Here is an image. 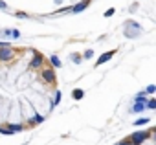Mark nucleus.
<instances>
[{"label": "nucleus", "instance_id": "nucleus-1", "mask_svg": "<svg viewBox=\"0 0 156 145\" xmlns=\"http://www.w3.org/2000/svg\"><path fill=\"white\" fill-rule=\"evenodd\" d=\"M152 132H154V129H149V132H134L129 140H130V143H132V145H141V143H143V140H145L147 136H152Z\"/></svg>", "mask_w": 156, "mask_h": 145}, {"label": "nucleus", "instance_id": "nucleus-2", "mask_svg": "<svg viewBox=\"0 0 156 145\" xmlns=\"http://www.w3.org/2000/svg\"><path fill=\"white\" fill-rule=\"evenodd\" d=\"M42 79L46 81V83H51V85H55V72L51 70V68H44L42 72Z\"/></svg>", "mask_w": 156, "mask_h": 145}, {"label": "nucleus", "instance_id": "nucleus-3", "mask_svg": "<svg viewBox=\"0 0 156 145\" xmlns=\"http://www.w3.org/2000/svg\"><path fill=\"white\" fill-rule=\"evenodd\" d=\"M24 130L22 125H9V127H0V132L2 134H15V132H20Z\"/></svg>", "mask_w": 156, "mask_h": 145}, {"label": "nucleus", "instance_id": "nucleus-4", "mask_svg": "<svg viewBox=\"0 0 156 145\" xmlns=\"http://www.w3.org/2000/svg\"><path fill=\"white\" fill-rule=\"evenodd\" d=\"M13 53H15V50H13L11 46H8V48H0V61H9V59L13 57Z\"/></svg>", "mask_w": 156, "mask_h": 145}, {"label": "nucleus", "instance_id": "nucleus-5", "mask_svg": "<svg viewBox=\"0 0 156 145\" xmlns=\"http://www.w3.org/2000/svg\"><path fill=\"white\" fill-rule=\"evenodd\" d=\"M116 55V50H112V51H107V53H103L99 59H98V62H96V66H99V64H103V62H107V61H110L112 57Z\"/></svg>", "mask_w": 156, "mask_h": 145}, {"label": "nucleus", "instance_id": "nucleus-6", "mask_svg": "<svg viewBox=\"0 0 156 145\" xmlns=\"http://www.w3.org/2000/svg\"><path fill=\"white\" fill-rule=\"evenodd\" d=\"M42 62H44V59H42V55L35 51V59L31 61V64H30V68H31V70H35V68H39V66H41Z\"/></svg>", "mask_w": 156, "mask_h": 145}, {"label": "nucleus", "instance_id": "nucleus-7", "mask_svg": "<svg viewBox=\"0 0 156 145\" xmlns=\"http://www.w3.org/2000/svg\"><path fill=\"white\" fill-rule=\"evenodd\" d=\"M88 4H90V0H83V2H79L77 6H73V8H72L70 11H73V13H79V11H83V9H85V8L88 6Z\"/></svg>", "mask_w": 156, "mask_h": 145}, {"label": "nucleus", "instance_id": "nucleus-8", "mask_svg": "<svg viewBox=\"0 0 156 145\" xmlns=\"http://www.w3.org/2000/svg\"><path fill=\"white\" fill-rule=\"evenodd\" d=\"M143 101H145V97H138V103L134 105L132 110H134V112H141V110L145 108V103H143Z\"/></svg>", "mask_w": 156, "mask_h": 145}, {"label": "nucleus", "instance_id": "nucleus-9", "mask_svg": "<svg viewBox=\"0 0 156 145\" xmlns=\"http://www.w3.org/2000/svg\"><path fill=\"white\" fill-rule=\"evenodd\" d=\"M83 96H85V92H83V90H79V88L73 90V94H72V97H73V99H81Z\"/></svg>", "mask_w": 156, "mask_h": 145}, {"label": "nucleus", "instance_id": "nucleus-10", "mask_svg": "<svg viewBox=\"0 0 156 145\" xmlns=\"http://www.w3.org/2000/svg\"><path fill=\"white\" fill-rule=\"evenodd\" d=\"M50 61H51V64H53L55 68H61V61H59L55 55H51V59H50Z\"/></svg>", "mask_w": 156, "mask_h": 145}, {"label": "nucleus", "instance_id": "nucleus-11", "mask_svg": "<svg viewBox=\"0 0 156 145\" xmlns=\"http://www.w3.org/2000/svg\"><path fill=\"white\" fill-rule=\"evenodd\" d=\"M147 101H149V103H147L145 107H149V108H156V101H154V99H147Z\"/></svg>", "mask_w": 156, "mask_h": 145}, {"label": "nucleus", "instance_id": "nucleus-12", "mask_svg": "<svg viewBox=\"0 0 156 145\" xmlns=\"http://www.w3.org/2000/svg\"><path fill=\"white\" fill-rule=\"evenodd\" d=\"M147 121H149L147 118H143V119H136V121H134V125H143V123H147Z\"/></svg>", "mask_w": 156, "mask_h": 145}, {"label": "nucleus", "instance_id": "nucleus-13", "mask_svg": "<svg viewBox=\"0 0 156 145\" xmlns=\"http://www.w3.org/2000/svg\"><path fill=\"white\" fill-rule=\"evenodd\" d=\"M92 55H94V51H92V50H87V51H85V59H90Z\"/></svg>", "mask_w": 156, "mask_h": 145}, {"label": "nucleus", "instance_id": "nucleus-14", "mask_svg": "<svg viewBox=\"0 0 156 145\" xmlns=\"http://www.w3.org/2000/svg\"><path fill=\"white\" fill-rule=\"evenodd\" d=\"M152 92H154V85H149L147 90H145V94H152Z\"/></svg>", "mask_w": 156, "mask_h": 145}, {"label": "nucleus", "instance_id": "nucleus-15", "mask_svg": "<svg viewBox=\"0 0 156 145\" xmlns=\"http://www.w3.org/2000/svg\"><path fill=\"white\" fill-rule=\"evenodd\" d=\"M72 59H73V62H79V61H81V55H77V53H73V55H72Z\"/></svg>", "mask_w": 156, "mask_h": 145}, {"label": "nucleus", "instance_id": "nucleus-16", "mask_svg": "<svg viewBox=\"0 0 156 145\" xmlns=\"http://www.w3.org/2000/svg\"><path fill=\"white\" fill-rule=\"evenodd\" d=\"M114 15V8H110V9H107V13H105V17H112Z\"/></svg>", "mask_w": 156, "mask_h": 145}, {"label": "nucleus", "instance_id": "nucleus-17", "mask_svg": "<svg viewBox=\"0 0 156 145\" xmlns=\"http://www.w3.org/2000/svg\"><path fill=\"white\" fill-rule=\"evenodd\" d=\"M118 145H132V143H130V140L127 138V140H123V141H121V143H118Z\"/></svg>", "mask_w": 156, "mask_h": 145}, {"label": "nucleus", "instance_id": "nucleus-18", "mask_svg": "<svg viewBox=\"0 0 156 145\" xmlns=\"http://www.w3.org/2000/svg\"><path fill=\"white\" fill-rule=\"evenodd\" d=\"M8 6H6V2H2V0H0V9H6Z\"/></svg>", "mask_w": 156, "mask_h": 145}]
</instances>
